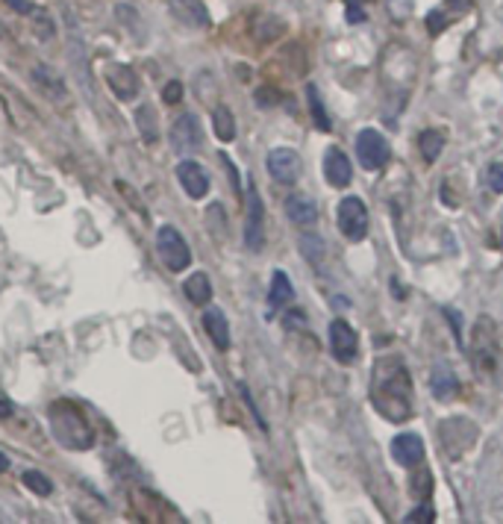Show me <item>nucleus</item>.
Returning a JSON list of instances; mask_svg holds the SVG:
<instances>
[{
	"label": "nucleus",
	"mask_w": 503,
	"mask_h": 524,
	"mask_svg": "<svg viewBox=\"0 0 503 524\" xmlns=\"http://www.w3.org/2000/svg\"><path fill=\"white\" fill-rule=\"evenodd\" d=\"M412 378L400 354L377 357L371 368V404L386 421L404 424L412 418Z\"/></svg>",
	"instance_id": "1"
},
{
	"label": "nucleus",
	"mask_w": 503,
	"mask_h": 524,
	"mask_svg": "<svg viewBox=\"0 0 503 524\" xmlns=\"http://www.w3.org/2000/svg\"><path fill=\"white\" fill-rule=\"evenodd\" d=\"M477 424L468 416H448L442 424H438V439H442V448L450 459H459L471 451L477 445Z\"/></svg>",
	"instance_id": "2"
},
{
	"label": "nucleus",
	"mask_w": 503,
	"mask_h": 524,
	"mask_svg": "<svg viewBox=\"0 0 503 524\" xmlns=\"http://www.w3.org/2000/svg\"><path fill=\"white\" fill-rule=\"evenodd\" d=\"M474 366L480 374H495L498 363H500V342H498V330L492 318H480L474 328Z\"/></svg>",
	"instance_id": "3"
},
{
	"label": "nucleus",
	"mask_w": 503,
	"mask_h": 524,
	"mask_svg": "<svg viewBox=\"0 0 503 524\" xmlns=\"http://www.w3.org/2000/svg\"><path fill=\"white\" fill-rule=\"evenodd\" d=\"M156 251L162 262H166V268L174 274H180L192 266V247L183 239V233L177 227H171V224H162L156 230Z\"/></svg>",
	"instance_id": "4"
},
{
	"label": "nucleus",
	"mask_w": 503,
	"mask_h": 524,
	"mask_svg": "<svg viewBox=\"0 0 503 524\" xmlns=\"http://www.w3.org/2000/svg\"><path fill=\"white\" fill-rule=\"evenodd\" d=\"M336 221H338V230L347 242H362L368 236V209L362 204V197L357 195H347L342 197L336 212Z\"/></svg>",
	"instance_id": "5"
},
{
	"label": "nucleus",
	"mask_w": 503,
	"mask_h": 524,
	"mask_svg": "<svg viewBox=\"0 0 503 524\" xmlns=\"http://www.w3.org/2000/svg\"><path fill=\"white\" fill-rule=\"evenodd\" d=\"M168 142L174 147V154L188 159L200 151V145H204V133H200V121L192 112H186L177 121L171 124V133H168Z\"/></svg>",
	"instance_id": "6"
},
{
	"label": "nucleus",
	"mask_w": 503,
	"mask_h": 524,
	"mask_svg": "<svg viewBox=\"0 0 503 524\" xmlns=\"http://www.w3.org/2000/svg\"><path fill=\"white\" fill-rule=\"evenodd\" d=\"M388 156H392V151H388V142H386V136L380 130H374V127L359 130V136H357V159L362 162V168L380 171L388 162Z\"/></svg>",
	"instance_id": "7"
},
{
	"label": "nucleus",
	"mask_w": 503,
	"mask_h": 524,
	"mask_svg": "<svg viewBox=\"0 0 503 524\" xmlns=\"http://www.w3.org/2000/svg\"><path fill=\"white\" fill-rule=\"evenodd\" d=\"M266 245V204L259 192L250 186L247 189V218H245V247L250 254H259Z\"/></svg>",
	"instance_id": "8"
},
{
	"label": "nucleus",
	"mask_w": 503,
	"mask_h": 524,
	"mask_svg": "<svg viewBox=\"0 0 503 524\" xmlns=\"http://www.w3.org/2000/svg\"><path fill=\"white\" fill-rule=\"evenodd\" d=\"M266 166H268V174H271V177H274L277 183H283V186L297 183L300 171H304V162H300V154L292 151V147H274V151L268 154V159H266Z\"/></svg>",
	"instance_id": "9"
},
{
	"label": "nucleus",
	"mask_w": 503,
	"mask_h": 524,
	"mask_svg": "<svg viewBox=\"0 0 503 524\" xmlns=\"http://www.w3.org/2000/svg\"><path fill=\"white\" fill-rule=\"evenodd\" d=\"M330 348H333V357L338 359V363L347 366V363H354V359H357L359 336L345 318H333L330 321Z\"/></svg>",
	"instance_id": "10"
},
{
	"label": "nucleus",
	"mask_w": 503,
	"mask_h": 524,
	"mask_svg": "<svg viewBox=\"0 0 503 524\" xmlns=\"http://www.w3.org/2000/svg\"><path fill=\"white\" fill-rule=\"evenodd\" d=\"M168 12L171 18H177V24L188 30H206L212 24L204 0H168Z\"/></svg>",
	"instance_id": "11"
},
{
	"label": "nucleus",
	"mask_w": 503,
	"mask_h": 524,
	"mask_svg": "<svg viewBox=\"0 0 503 524\" xmlns=\"http://www.w3.org/2000/svg\"><path fill=\"white\" fill-rule=\"evenodd\" d=\"M324 177L327 183L333 186V189H345V186H350V180H354V166H350L347 154L342 151V147H327L324 154Z\"/></svg>",
	"instance_id": "12"
},
{
	"label": "nucleus",
	"mask_w": 503,
	"mask_h": 524,
	"mask_svg": "<svg viewBox=\"0 0 503 524\" xmlns=\"http://www.w3.org/2000/svg\"><path fill=\"white\" fill-rule=\"evenodd\" d=\"M177 180L183 186V192L192 197V201H200V197L209 195V174L197 166V162L188 156L177 166Z\"/></svg>",
	"instance_id": "13"
},
{
	"label": "nucleus",
	"mask_w": 503,
	"mask_h": 524,
	"mask_svg": "<svg viewBox=\"0 0 503 524\" xmlns=\"http://www.w3.org/2000/svg\"><path fill=\"white\" fill-rule=\"evenodd\" d=\"M30 77L35 83V89H39L47 101H54V104H65L68 101V86L65 80L59 77V74L54 68H47V66H35L30 71Z\"/></svg>",
	"instance_id": "14"
},
{
	"label": "nucleus",
	"mask_w": 503,
	"mask_h": 524,
	"mask_svg": "<svg viewBox=\"0 0 503 524\" xmlns=\"http://www.w3.org/2000/svg\"><path fill=\"white\" fill-rule=\"evenodd\" d=\"M392 457L397 466L412 469L424 459V439L418 433H397L392 439Z\"/></svg>",
	"instance_id": "15"
},
{
	"label": "nucleus",
	"mask_w": 503,
	"mask_h": 524,
	"mask_svg": "<svg viewBox=\"0 0 503 524\" xmlns=\"http://www.w3.org/2000/svg\"><path fill=\"white\" fill-rule=\"evenodd\" d=\"M106 83H109V89H112V95L118 97V101H133V97L138 95L136 71L130 66H124V62H118V66H109Z\"/></svg>",
	"instance_id": "16"
},
{
	"label": "nucleus",
	"mask_w": 503,
	"mask_h": 524,
	"mask_svg": "<svg viewBox=\"0 0 503 524\" xmlns=\"http://www.w3.org/2000/svg\"><path fill=\"white\" fill-rule=\"evenodd\" d=\"M204 330L218 351H230V324H227V316H224V309H218V307L204 309Z\"/></svg>",
	"instance_id": "17"
},
{
	"label": "nucleus",
	"mask_w": 503,
	"mask_h": 524,
	"mask_svg": "<svg viewBox=\"0 0 503 524\" xmlns=\"http://www.w3.org/2000/svg\"><path fill=\"white\" fill-rule=\"evenodd\" d=\"M430 392L436 401H454V398L459 395V380H457V374L450 366H436L433 374H430Z\"/></svg>",
	"instance_id": "18"
},
{
	"label": "nucleus",
	"mask_w": 503,
	"mask_h": 524,
	"mask_svg": "<svg viewBox=\"0 0 503 524\" xmlns=\"http://www.w3.org/2000/svg\"><path fill=\"white\" fill-rule=\"evenodd\" d=\"M286 216L292 218L297 227H312L318 221V207L309 195H288L286 197Z\"/></svg>",
	"instance_id": "19"
},
{
	"label": "nucleus",
	"mask_w": 503,
	"mask_h": 524,
	"mask_svg": "<svg viewBox=\"0 0 503 524\" xmlns=\"http://www.w3.org/2000/svg\"><path fill=\"white\" fill-rule=\"evenodd\" d=\"M183 292L192 304L197 307H206L212 301V283H209V274L206 271H195L188 274L186 283H183Z\"/></svg>",
	"instance_id": "20"
},
{
	"label": "nucleus",
	"mask_w": 503,
	"mask_h": 524,
	"mask_svg": "<svg viewBox=\"0 0 503 524\" xmlns=\"http://www.w3.org/2000/svg\"><path fill=\"white\" fill-rule=\"evenodd\" d=\"M288 301H295V286L288 280V274L277 268L271 274V289H268V307L271 309H283Z\"/></svg>",
	"instance_id": "21"
},
{
	"label": "nucleus",
	"mask_w": 503,
	"mask_h": 524,
	"mask_svg": "<svg viewBox=\"0 0 503 524\" xmlns=\"http://www.w3.org/2000/svg\"><path fill=\"white\" fill-rule=\"evenodd\" d=\"M212 130L221 142H233L236 139V118L227 106H216L212 109Z\"/></svg>",
	"instance_id": "22"
},
{
	"label": "nucleus",
	"mask_w": 503,
	"mask_h": 524,
	"mask_svg": "<svg viewBox=\"0 0 503 524\" xmlns=\"http://www.w3.org/2000/svg\"><path fill=\"white\" fill-rule=\"evenodd\" d=\"M307 101H309L312 121L318 124V130L330 133V130H333V121H330V116H327V106H324V101H321V92H318V86H307Z\"/></svg>",
	"instance_id": "23"
},
{
	"label": "nucleus",
	"mask_w": 503,
	"mask_h": 524,
	"mask_svg": "<svg viewBox=\"0 0 503 524\" xmlns=\"http://www.w3.org/2000/svg\"><path fill=\"white\" fill-rule=\"evenodd\" d=\"M300 254L307 257V262H312V266H324V254H327V245L318 233H304L300 236Z\"/></svg>",
	"instance_id": "24"
},
{
	"label": "nucleus",
	"mask_w": 503,
	"mask_h": 524,
	"mask_svg": "<svg viewBox=\"0 0 503 524\" xmlns=\"http://www.w3.org/2000/svg\"><path fill=\"white\" fill-rule=\"evenodd\" d=\"M409 492L418 498V501H427L433 492V474L427 466H412V480H409Z\"/></svg>",
	"instance_id": "25"
},
{
	"label": "nucleus",
	"mask_w": 503,
	"mask_h": 524,
	"mask_svg": "<svg viewBox=\"0 0 503 524\" xmlns=\"http://www.w3.org/2000/svg\"><path fill=\"white\" fill-rule=\"evenodd\" d=\"M418 151H421V156L427 162L438 159V156H442V151H445V136L438 133V130H424L418 136Z\"/></svg>",
	"instance_id": "26"
},
{
	"label": "nucleus",
	"mask_w": 503,
	"mask_h": 524,
	"mask_svg": "<svg viewBox=\"0 0 503 524\" xmlns=\"http://www.w3.org/2000/svg\"><path fill=\"white\" fill-rule=\"evenodd\" d=\"M136 127L145 136V142H156L159 139V127H156V112L147 104H142L136 109Z\"/></svg>",
	"instance_id": "27"
},
{
	"label": "nucleus",
	"mask_w": 503,
	"mask_h": 524,
	"mask_svg": "<svg viewBox=\"0 0 503 524\" xmlns=\"http://www.w3.org/2000/svg\"><path fill=\"white\" fill-rule=\"evenodd\" d=\"M21 483L27 486V489H33L35 495H42V498H47V495H54V480L47 478V474H42V471H35V469H30V471H24L21 474Z\"/></svg>",
	"instance_id": "28"
},
{
	"label": "nucleus",
	"mask_w": 503,
	"mask_h": 524,
	"mask_svg": "<svg viewBox=\"0 0 503 524\" xmlns=\"http://www.w3.org/2000/svg\"><path fill=\"white\" fill-rule=\"evenodd\" d=\"M454 21L448 15V9L442 6V9H433L430 15H427V30H430V35H438V33H445V27L448 24Z\"/></svg>",
	"instance_id": "29"
},
{
	"label": "nucleus",
	"mask_w": 503,
	"mask_h": 524,
	"mask_svg": "<svg viewBox=\"0 0 503 524\" xmlns=\"http://www.w3.org/2000/svg\"><path fill=\"white\" fill-rule=\"evenodd\" d=\"M33 27H35V33H39V39H50V35L56 33L54 21H50V15L42 9H33Z\"/></svg>",
	"instance_id": "30"
},
{
	"label": "nucleus",
	"mask_w": 503,
	"mask_h": 524,
	"mask_svg": "<svg viewBox=\"0 0 503 524\" xmlns=\"http://www.w3.org/2000/svg\"><path fill=\"white\" fill-rule=\"evenodd\" d=\"M404 521H407V524H430V521H436V509L424 501L418 509H412V513H409Z\"/></svg>",
	"instance_id": "31"
},
{
	"label": "nucleus",
	"mask_w": 503,
	"mask_h": 524,
	"mask_svg": "<svg viewBox=\"0 0 503 524\" xmlns=\"http://www.w3.org/2000/svg\"><path fill=\"white\" fill-rule=\"evenodd\" d=\"M486 183L495 195L503 192V166H500V162H492V166L486 168Z\"/></svg>",
	"instance_id": "32"
},
{
	"label": "nucleus",
	"mask_w": 503,
	"mask_h": 524,
	"mask_svg": "<svg viewBox=\"0 0 503 524\" xmlns=\"http://www.w3.org/2000/svg\"><path fill=\"white\" fill-rule=\"evenodd\" d=\"M162 101H166L168 106L180 104V101H183V83H180V80H171L166 89H162Z\"/></svg>",
	"instance_id": "33"
},
{
	"label": "nucleus",
	"mask_w": 503,
	"mask_h": 524,
	"mask_svg": "<svg viewBox=\"0 0 503 524\" xmlns=\"http://www.w3.org/2000/svg\"><path fill=\"white\" fill-rule=\"evenodd\" d=\"M238 392H242V398H245V404L250 407V413H254V418H257V424L262 430H266V421H262V413L257 409V404H254V398H250V392H247V386L245 383H238Z\"/></svg>",
	"instance_id": "34"
},
{
	"label": "nucleus",
	"mask_w": 503,
	"mask_h": 524,
	"mask_svg": "<svg viewBox=\"0 0 503 524\" xmlns=\"http://www.w3.org/2000/svg\"><path fill=\"white\" fill-rule=\"evenodd\" d=\"M442 313L450 318V328H454V336H457V339L462 342V316L457 313V309H450V307H445Z\"/></svg>",
	"instance_id": "35"
},
{
	"label": "nucleus",
	"mask_w": 503,
	"mask_h": 524,
	"mask_svg": "<svg viewBox=\"0 0 503 524\" xmlns=\"http://www.w3.org/2000/svg\"><path fill=\"white\" fill-rule=\"evenodd\" d=\"M347 21H350V24L366 21V12H362V9L357 6V0H347Z\"/></svg>",
	"instance_id": "36"
},
{
	"label": "nucleus",
	"mask_w": 503,
	"mask_h": 524,
	"mask_svg": "<svg viewBox=\"0 0 503 524\" xmlns=\"http://www.w3.org/2000/svg\"><path fill=\"white\" fill-rule=\"evenodd\" d=\"M471 4H474V0H445V9H448V15H450V12H468Z\"/></svg>",
	"instance_id": "37"
},
{
	"label": "nucleus",
	"mask_w": 503,
	"mask_h": 524,
	"mask_svg": "<svg viewBox=\"0 0 503 524\" xmlns=\"http://www.w3.org/2000/svg\"><path fill=\"white\" fill-rule=\"evenodd\" d=\"M4 4H9L15 12H21V15H33V9H35L30 0H4Z\"/></svg>",
	"instance_id": "38"
},
{
	"label": "nucleus",
	"mask_w": 503,
	"mask_h": 524,
	"mask_svg": "<svg viewBox=\"0 0 503 524\" xmlns=\"http://www.w3.org/2000/svg\"><path fill=\"white\" fill-rule=\"evenodd\" d=\"M277 101H280V95H277V92H268V86H266V89H259V92H257V104H262V106L277 104Z\"/></svg>",
	"instance_id": "39"
},
{
	"label": "nucleus",
	"mask_w": 503,
	"mask_h": 524,
	"mask_svg": "<svg viewBox=\"0 0 503 524\" xmlns=\"http://www.w3.org/2000/svg\"><path fill=\"white\" fill-rule=\"evenodd\" d=\"M12 413H15V407H12V401L6 395H0V418H9Z\"/></svg>",
	"instance_id": "40"
},
{
	"label": "nucleus",
	"mask_w": 503,
	"mask_h": 524,
	"mask_svg": "<svg viewBox=\"0 0 503 524\" xmlns=\"http://www.w3.org/2000/svg\"><path fill=\"white\" fill-rule=\"evenodd\" d=\"M9 469V457L6 454H0V474H4Z\"/></svg>",
	"instance_id": "41"
}]
</instances>
